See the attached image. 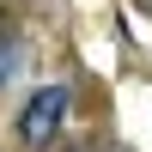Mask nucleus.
<instances>
[{"label":"nucleus","mask_w":152,"mask_h":152,"mask_svg":"<svg viewBox=\"0 0 152 152\" xmlns=\"http://www.w3.org/2000/svg\"><path fill=\"white\" fill-rule=\"evenodd\" d=\"M61 128H67V85H43V91L24 104L18 134H24V146H49Z\"/></svg>","instance_id":"f257e3e1"},{"label":"nucleus","mask_w":152,"mask_h":152,"mask_svg":"<svg viewBox=\"0 0 152 152\" xmlns=\"http://www.w3.org/2000/svg\"><path fill=\"white\" fill-rule=\"evenodd\" d=\"M12 67H18V31H12V24H0V85L12 79Z\"/></svg>","instance_id":"f03ea898"}]
</instances>
